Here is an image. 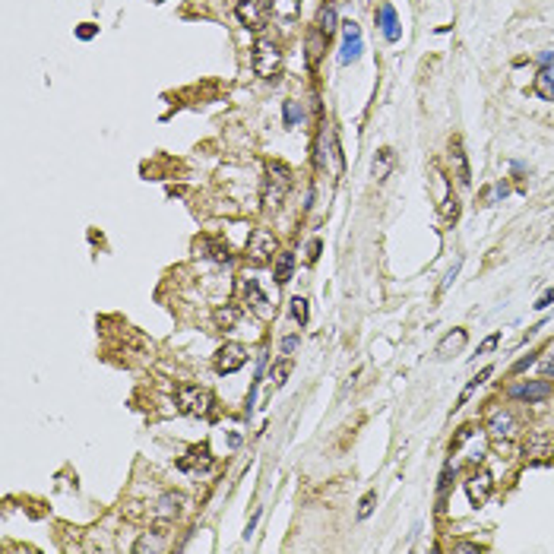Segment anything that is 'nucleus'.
Returning <instances> with one entry per match:
<instances>
[{"instance_id":"1","label":"nucleus","mask_w":554,"mask_h":554,"mask_svg":"<svg viewBox=\"0 0 554 554\" xmlns=\"http://www.w3.org/2000/svg\"><path fill=\"white\" fill-rule=\"evenodd\" d=\"M288 187H292V171L282 162H269V178L263 184V206L266 209H279L286 200Z\"/></svg>"},{"instance_id":"2","label":"nucleus","mask_w":554,"mask_h":554,"mask_svg":"<svg viewBox=\"0 0 554 554\" xmlns=\"http://www.w3.org/2000/svg\"><path fill=\"white\" fill-rule=\"evenodd\" d=\"M174 396H178V409L187 412V415H193V418H206L209 409H213V396H209V390L193 387V383H181Z\"/></svg>"},{"instance_id":"3","label":"nucleus","mask_w":554,"mask_h":554,"mask_svg":"<svg viewBox=\"0 0 554 554\" xmlns=\"http://www.w3.org/2000/svg\"><path fill=\"white\" fill-rule=\"evenodd\" d=\"M254 73L256 77H263V79H273L276 73H279V67H282V51H279V45L276 42H269V38H260V42L254 45Z\"/></svg>"},{"instance_id":"4","label":"nucleus","mask_w":554,"mask_h":554,"mask_svg":"<svg viewBox=\"0 0 554 554\" xmlns=\"http://www.w3.org/2000/svg\"><path fill=\"white\" fill-rule=\"evenodd\" d=\"M234 13H238L241 26H247V29H254V32H263L269 23L273 6H269V0H238Z\"/></svg>"},{"instance_id":"5","label":"nucleus","mask_w":554,"mask_h":554,"mask_svg":"<svg viewBox=\"0 0 554 554\" xmlns=\"http://www.w3.org/2000/svg\"><path fill=\"white\" fill-rule=\"evenodd\" d=\"M241 298H244V304L251 307V314L260 317V320H273V317H276L273 301L263 295V288H260V282H256V279H241Z\"/></svg>"},{"instance_id":"6","label":"nucleus","mask_w":554,"mask_h":554,"mask_svg":"<svg viewBox=\"0 0 554 554\" xmlns=\"http://www.w3.org/2000/svg\"><path fill=\"white\" fill-rule=\"evenodd\" d=\"M276 234L269 232V228H256L251 234V241H247V260L254 263V266H266L269 260L276 256Z\"/></svg>"},{"instance_id":"7","label":"nucleus","mask_w":554,"mask_h":554,"mask_svg":"<svg viewBox=\"0 0 554 554\" xmlns=\"http://www.w3.org/2000/svg\"><path fill=\"white\" fill-rule=\"evenodd\" d=\"M244 361H247V349L241 342H225L215 352V371L219 374H234L238 368H244Z\"/></svg>"},{"instance_id":"8","label":"nucleus","mask_w":554,"mask_h":554,"mask_svg":"<svg viewBox=\"0 0 554 554\" xmlns=\"http://www.w3.org/2000/svg\"><path fill=\"white\" fill-rule=\"evenodd\" d=\"M523 456L526 459H536V463H545V459L554 456V437L548 431H529L523 443Z\"/></svg>"},{"instance_id":"9","label":"nucleus","mask_w":554,"mask_h":554,"mask_svg":"<svg viewBox=\"0 0 554 554\" xmlns=\"http://www.w3.org/2000/svg\"><path fill=\"white\" fill-rule=\"evenodd\" d=\"M184 504H187V497L181 491H165L159 497V504H155V523H159V529H168V523L184 510Z\"/></svg>"},{"instance_id":"10","label":"nucleus","mask_w":554,"mask_h":554,"mask_svg":"<svg viewBox=\"0 0 554 554\" xmlns=\"http://www.w3.org/2000/svg\"><path fill=\"white\" fill-rule=\"evenodd\" d=\"M361 29L358 23H346V42H342V54H339V64H352V60L361 57Z\"/></svg>"},{"instance_id":"11","label":"nucleus","mask_w":554,"mask_h":554,"mask_svg":"<svg viewBox=\"0 0 554 554\" xmlns=\"http://www.w3.org/2000/svg\"><path fill=\"white\" fill-rule=\"evenodd\" d=\"M513 400H529V402H538V400H548L551 396V383L548 380H529V383H519V387L510 390Z\"/></svg>"},{"instance_id":"12","label":"nucleus","mask_w":554,"mask_h":554,"mask_svg":"<svg viewBox=\"0 0 554 554\" xmlns=\"http://www.w3.org/2000/svg\"><path fill=\"white\" fill-rule=\"evenodd\" d=\"M491 485H494V482H491V475H488V472H475V475H472L469 478V482H465V491H469V501L472 504H485V501H488V494H491Z\"/></svg>"},{"instance_id":"13","label":"nucleus","mask_w":554,"mask_h":554,"mask_svg":"<svg viewBox=\"0 0 554 554\" xmlns=\"http://www.w3.org/2000/svg\"><path fill=\"white\" fill-rule=\"evenodd\" d=\"M450 162H453V168H456V181L463 187H469L472 171H469V159H465V152H463V140H453V143H450Z\"/></svg>"},{"instance_id":"14","label":"nucleus","mask_w":554,"mask_h":554,"mask_svg":"<svg viewBox=\"0 0 554 554\" xmlns=\"http://www.w3.org/2000/svg\"><path fill=\"white\" fill-rule=\"evenodd\" d=\"M465 339H469V333L465 329H453V333H447L441 339V346H437V355L441 358H453L463 352V346H465Z\"/></svg>"},{"instance_id":"15","label":"nucleus","mask_w":554,"mask_h":554,"mask_svg":"<svg viewBox=\"0 0 554 554\" xmlns=\"http://www.w3.org/2000/svg\"><path fill=\"white\" fill-rule=\"evenodd\" d=\"M380 29L387 35V42H396L400 38V19H396V10L390 4L380 6Z\"/></svg>"},{"instance_id":"16","label":"nucleus","mask_w":554,"mask_h":554,"mask_svg":"<svg viewBox=\"0 0 554 554\" xmlns=\"http://www.w3.org/2000/svg\"><path fill=\"white\" fill-rule=\"evenodd\" d=\"M327 42H329V38L323 35L317 26L307 32V67H317V60H320V51L327 48Z\"/></svg>"},{"instance_id":"17","label":"nucleus","mask_w":554,"mask_h":554,"mask_svg":"<svg viewBox=\"0 0 554 554\" xmlns=\"http://www.w3.org/2000/svg\"><path fill=\"white\" fill-rule=\"evenodd\" d=\"M213 320H215V327H219V329H234V327H238V320H241V307H234V304L215 307Z\"/></svg>"},{"instance_id":"18","label":"nucleus","mask_w":554,"mask_h":554,"mask_svg":"<svg viewBox=\"0 0 554 554\" xmlns=\"http://www.w3.org/2000/svg\"><path fill=\"white\" fill-rule=\"evenodd\" d=\"M269 6H273V13L279 19H286V23H295V19L301 16V0H269Z\"/></svg>"},{"instance_id":"19","label":"nucleus","mask_w":554,"mask_h":554,"mask_svg":"<svg viewBox=\"0 0 554 554\" xmlns=\"http://www.w3.org/2000/svg\"><path fill=\"white\" fill-rule=\"evenodd\" d=\"M393 165H396V152L393 149H380V152L374 155V165H371V171H374L377 181H383L390 171H393Z\"/></svg>"},{"instance_id":"20","label":"nucleus","mask_w":554,"mask_h":554,"mask_svg":"<svg viewBox=\"0 0 554 554\" xmlns=\"http://www.w3.org/2000/svg\"><path fill=\"white\" fill-rule=\"evenodd\" d=\"M513 424H516V422H513L510 412H494L488 431H491V437H510L513 434Z\"/></svg>"},{"instance_id":"21","label":"nucleus","mask_w":554,"mask_h":554,"mask_svg":"<svg viewBox=\"0 0 554 554\" xmlns=\"http://www.w3.org/2000/svg\"><path fill=\"white\" fill-rule=\"evenodd\" d=\"M292 273H295V254L292 251H282L279 260H276V282H279V286L292 282Z\"/></svg>"},{"instance_id":"22","label":"nucleus","mask_w":554,"mask_h":554,"mask_svg":"<svg viewBox=\"0 0 554 554\" xmlns=\"http://www.w3.org/2000/svg\"><path fill=\"white\" fill-rule=\"evenodd\" d=\"M317 29H320L327 38L336 35V29H339V19H336L333 6H320V13H317Z\"/></svg>"},{"instance_id":"23","label":"nucleus","mask_w":554,"mask_h":554,"mask_svg":"<svg viewBox=\"0 0 554 554\" xmlns=\"http://www.w3.org/2000/svg\"><path fill=\"white\" fill-rule=\"evenodd\" d=\"M295 371V364H292V358H282V361H276L273 368H269V383L273 387H286V380H288V374Z\"/></svg>"},{"instance_id":"24","label":"nucleus","mask_w":554,"mask_h":554,"mask_svg":"<svg viewBox=\"0 0 554 554\" xmlns=\"http://www.w3.org/2000/svg\"><path fill=\"white\" fill-rule=\"evenodd\" d=\"M536 92L542 98L554 101V67H545L542 73H538V83H536Z\"/></svg>"},{"instance_id":"25","label":"nucleus","mask_w":554,"mask_h":554,"mask_svg":"<svg viewBox=\"0 0 554 554\" xmlns=\"http://www.w3.org/2000/svg\"><path fill=\"white\" fill-rule=\"evenodd\" d=\"M491 374H494V371H491V368H482V371H478V374H475V377H472V380H469V387H465V390H463V396H459V402L453 405V409H459V405H465V402H469V396H472V393H475V390H478V387H482V383H485V380H488V377H491Z\"/></svg>"},{"instance_id":"26","label":"nucleus","mask_w":554,"mask_h":554,"mask_svg":"<svg viewBox=\"0 0 554 554\" xmlns=\"http://www.w3.org/2000/svg\"><path fill=\"white\" fill-rule=\"evenodd\" d=\"M374 504H377V491H368L361 497V504H358V519H368L374 513Z\"/></svg>"},{"instance_id":"27","label":"nucleus","mask_w":554,"mask_h":554,"mask_svg":"<svg viewBox=\"0 0 554 554\" xmlns=\"http://www.w3.org/2000/svg\"><path fill=\"white\" fill-rule=\"evenodd\" d=\"M292 317L301 323V327H304V323H307V298H301V295H295V298H292Z\"/></svg>"},{"instance_id":"28","label":"nucleus","mask_w":554,"mask_h":554,"mask_svg":"<svg viewBox=\"0 0 554 554\" xmlns=\"http://www.w3.org/2000/svg\"><path fill=\"white\" fill-rule=\"evenodd\" d=\"M298 118H301L298 101H286V127H295V124H298Z\"/></svg>"},{"instance_id":"29","label":"nucleus","mask_w":554,"mask_h":554,"mask_svg":"<svg viewBox=\"0 0 554 554\" xmlns=\"http://www.w3.org/2000/svg\"><path fill=\"white\" fill-rule=\"evenodd\" d=\"M159 548H162V542L152 538V536H143L137 545H133V551H159Z\"/></svg>"},{"instance_id":"30","label":"nucleus","mask_w":554,"mask_h":554,"mask_svg":"<svg viewBox=\"0 0 554 554\" xmlns=\"http://www.w3.org/2000/svg\"><path fill=\"white\" fill-rule=\"evenodd\" d=\"M497 342H501V336H497V333H491L488 339H485L482 346H478V355H491V352H494V349H497Z\"/></svg>"},{"instance_id":"31","label":"nucleus","mask_w":554,"mask_h":554,"mask_svg":"<svg viewBox=\"0 0 554 554\" xmlns=\"http://www.w3.org/2000/svg\"><path fill=\"white\" fill-rule=\"evenodd\" d=\"M459 266H463V260H456V263H453V269H450V273H447V279L441 282V292H447V288L453 286V279H456V276H459Z\"/></svg>"},{"instance_id":"32","label":"nucleus","mask_w":554,"mask_h":554,"mask_svg":"<svg viewBox=\"0 0 554 554\" xmlns=\"http://www.w3.org/2000/svg\"><path fill=\"white\" fill-rule=\"evenodd\" d=\"M295 349H298V336H286L282 339V355H292Z\"/></svg>"},{"instance_id":"33","label":"nucleus","mask_w":554,"mask_h":554,"mask_svg":"<svg viewBox=\"0 0 554 554\" xmlns=\"http://www.w3.org/2000/svg\"><path fill=\"white\" fill-rule=\"evenodd\" d=\"M529 364H536V355H526V358H519L516 364H513V374H519V371H526Z\"/></svg>"},{"instance_id":"34","label":"nucleus","mask_w":554,"mask_h":554,"mask_svg":"<svg viewBox=\"0 0 554 554\" xmlns=\"http://www.w3.org/2000/svg\"><path fill=\"white\" fill-rule=\"evenodd\" d=\"M213 256H215V260H219V263H228V260H232V254H228V247H222V244H215V247H213Z\"/></svg>"},{"instance_id":"35","label":"nucleus","mask_w":554,"mask_h":554,"mask_svg":"<svg viewBox=\"0 0 554 554\" xmlns=\"http://www.w3.org/2000/svg\"><path fill=\"white\" fill-rule=\"evenodd\" d=\"M551 301H554V288H548V292H545V295H542V298H538V301H536V307H538V310H545V307H548V304H551Z\"/></svg>"},{"instance_id":"36","label":"nucleus","mask_w":554,"mask_h":554,"mask_svg":"<svg viewBox=\"0 0 554 554\" xmlns=\"http://www.w3.org/2000/svg\"><path fill=\"white\" fill-rule=\"evenodd\" d=\"M317 254H320V241H310V247H307V260H317Z\"/></svg>"},{"instance_id":"37","label":"nucleus","mask_w":554,"mask_h":554,"mask_svg":"<svg viewBox=\"0 0 554 554\" xmlns=\"http://www.w3.org/2000/svg\"><path fill=\"white\" fill-rule=\"evenodd\" d=\"M456 551H478V545H465L463 542V545H456Z\"/></svg>"},{"instance_id":"38","label":"nucleus","mask_w":554,"mask_h":554,"mask_svg":"<svg viewBox=\"0 0 554 554\" xmlns=\"http://www.w3.org/2000/svg\"><path fill=\"white\" fill-rule=\"evenodd\" d=\"M548 374H554V364H551V368H548Z\"/></svg>"}]
</instances>
